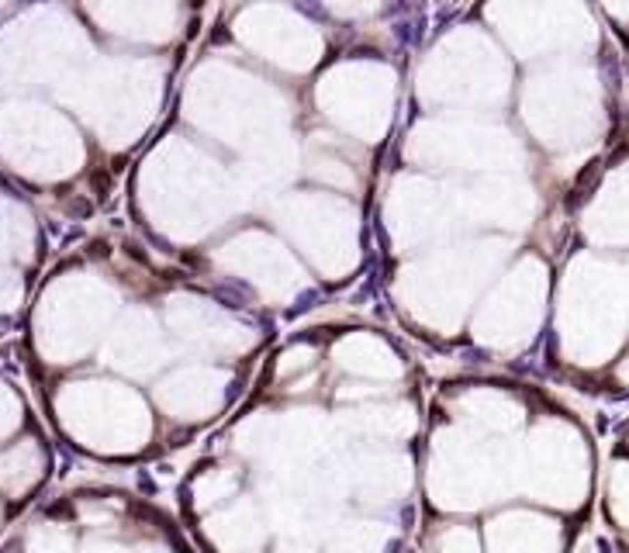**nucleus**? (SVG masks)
Masks as SVG:
<instances>
[{"label":"nucleus","instance_id":"obj_1","mask_svg":"<svg viewBox=\"0 0 629 553\" xmlns=\"http://www.w3.org/2000/svg\"><path fill=\"white\" fill-rule=\"evenodd\" d=\"M3 553H190L149 505L121 494H70L52 501Z\"/></svg>","mask_w":629,"mask_h":553}]
</instances>
